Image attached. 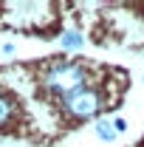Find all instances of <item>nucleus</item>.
I'll return each instance as SVG.
<instances>
[{
    "label": "nucleus",
    "mask_w": 144,
    "mask_h": 147,
    "mask_svg": "<svg viewBox=\"0 0 144 147\" xmlns=\"http://www.w3.org/2000/svg\"><path fill=\"white\" fill-rule=\"evenodd\" d=\"M40 82H42V88L48 93L65 99L73 91H79V88L88 85V68L82 62H54L51 68L42 71Z\"/></svg>",
    "instance_id": "obj_1"
},
{
    "label": "nucleus",
    "mask_w": 144,
    "mask_h": 147,
    "mask_svg": "<svg viewBox=\"0 0 144 147\" xmlns=\"http://www.w3.org/2000/svg\"><path fill=\"white\" fill-rule=\"evenodd\" d=\"M105 102H108V99H105V93L99 91V88L85 85V88H79V91H73L71 96L62 99V110H65L68 119L85 122V119L99 116V110L105 108Z\"/></svg>",
    "instance_id": "obj_2"
},
{
    "label": "nucleus",
    "mask_w": 144,
    "mask_h": 147,
    "mask_svg": "<svg viewBox=\"0 0 144 147\" xmlns=\"http://www.w3.org/2000/svg\"><path fill=\"white\" fill-rule=\"evenodd\" d=\"M14 116H17V105H14V99L6 96V93H0V127H9V125L14 122Z\"/></svg>",
    "instance_id": "obj_3"
},
{
    "label": "nucleus",
    "mask_w": 144,
    "mask_h": 147,
    "mask_svg": "<svg viewBox=\"0 0 144 147\" xmlns=\"http://www.w3.org/2000/svg\"><path fill=\"white\" fill-rule=\"evenodd\" d=\"M59 45L65 51H76V48L85 45V37H82V31H76V28H68V31L59 34Z\"/></svg>",
    "instance_id": "obj_4"
},
{
    "label": "nucleus",
    "mask_w": 144,
    "mask_h": 147,
    "mask_svg": "<svg viewBox=\"0 0 144 147\" xmlns=\"http://www.w3.org/2000/svg\"><path fill=\"white\" fill-rule=\"evenodd\" d=\"M96 136L102 139V142H113L116 136H119V130L113 125V119H99L96 122Z\"/></svg>",
    "instance_id": "obj_5"
},
{
    "label": "nucleus",
    "mask_w": 144,
    "mask_h": 147,
    "mask_svg": "<svg viewBox=\"0 0 144 147\" xmlns=\"http://www.w3.org/2000/svg\"><path fill=\"white\" fill-rule=\"evenodd\" d=\"M113 125H116V130H119V133L127 127V122H124V119H113Z\"/></svg>",
    "instance_id": "obj_6"
}]
</instances>
